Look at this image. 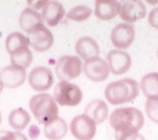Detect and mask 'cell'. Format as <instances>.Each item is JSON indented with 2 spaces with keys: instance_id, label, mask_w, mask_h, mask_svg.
Returning a JSON list of instances; mask_svg holds the SVG:
<instances>
[{
  "instance_id": "cell-24",
  "label": "cell",
  "mask_w": 158,
  "mask_h": 140,
  "mask_svg": "<svg viewBox=\"0 0 158 140\" xmlns=\"http://www.w3.org/2000/svg\"><path fill=\"white\" fill-rule=\"evenodd\" d=\"M92 13V10L87 6H77L70 9L68 13H67V18L69 20L76 21V22H81L85 20L89 19Z\"/></svg>"
},
{
  "instance_id": "cell-22",
  "label": "cell",
  "mask_w": 158,
  "mask_h": 140,
  "mask_svg": "<svg viewBox=\"0 0 158 140\" xmlns=\"http://www.w3.org/2000/svg\"><path fill=\"white\" fill-rule=\"evenodd\" d=\"M30 121H31L30 114L25 111L24 108H21V107L13 110V111L9 114V117H8L9 125L11 126L13 129H15V130H18V131L23 130L24 128H27Z\"/></svg>"
},
{
  "instance_id": "cell-23",
  "label": "cell",
  "mask_w": 158,
  "mask_h": 140,
  "mask_svg": "<svg viewBox=\"0 0 158 140\" xmlns=\"http://www.w3.org/2000/svg\"><path fill=\"white\" fill-rule=\"evenodd\" d=\"M10 60H11V65L12 66L20 67L22 69H27L30 67V65L32 64L33 60V54L30 50V48H25L21 52L17 53V54L10 56Z\"/></svg>"
},
{
  "instance_id": "cell-19",
  "label": "cell",
  "mask_w": 158,
  "mask_h": 140,
  "mask_svg": "<svg viewBox=\"0 0 158 140\" xmlns=\"http://www.w3.org/2000/svg\"><path fill=\"white\" fill-rule=\"evenodd\" d=\"M94 14L98 19L108 21L115 18L120 12V2L118 1H97L94 5Z\"/></svg>"
},
{
  "instance_id": "cell-21",
  "label": "cell",
  "mask_w": 158,
  "mask_h": 140,
  "mask_svg": "<svg viewBox=\"0 0 158 140\" xmlns=\"http://www.w3.org/2000/svg\"><path fill=\"white\" fill-rule=\"evenodd\" d=\"M141 90L147 100H158V72H149L141 80Z\"/></svg>"
},
{
  "instance_id": "cell-10",
  "label": "cell",
  "mask_w": 158,
  "mask_h": 140,
  "mask_svg": "<svg viewBox=\"0 0 158 140\" xmlns=\"http://www.w3.org/2000/svg\"><path fill=\"white\" fill-rule=\"evenodd\" d=\"M106 62L110 68V72L120 76L130 70L132 65V58L127 53L123 50L113 49V50H110L106 55Z\"/></svg>"
},
{
  "instance_id": "cell-20",
  "label": "cell",
  "mask_w": 158,
  "mask_h": 140,
  "mask_svg": "<svg viewBox=\"0 0 158 140\" xmlns=\"http://www.w3.org/2000/svg\"><path fill=\"white\" fill-rule=\"evenodd\" d=\"M30 46V39L22 33L13 32L8 35L6 39V48L7 52L9 53L10 56L21 52L23 49L29 48Z\"/></svg>"
},
{
  "instance_id": "cell-11",
  "label": "cell",
  "mask_w": 158,
  "mask_h": 140,
  "mask_svg": "<svg viewBox=\"0 0 158 140\" xmlns=\"http://www.w3.org/2000/svg\"><path fill=\"white\" fill-rule=\"evenodd\" d=\"M135 38V30L128 23H118L111 32V42L120 50L131 46Z\"/></svg>"
},
{
  "instance_id": "cell-25",
  "label": "cell",
  "mask_w": 158,
  "mask_h": 140,
  "mask_svg": "<svg viewBox=\"0 0 158 140\" xmlns=\"http://www.w3.org/2000/svg\"><path fill=\"white\" fill-rule=\"evenodd\" d=\"M145 111L148 118L153 123L158 124V100H147L145 104Z\"/></svg>"
},
{
  "instance_id": "cell-28",
  "label": "cell",
  "mask_w": 158,
  "mask_h": 140,
  "mask_svg": "<svg viewBox=\"0 0 158 140\" xmlns=\"http://www.w3.org/2000/svg\"><path fill=\"white\" fill-rule=\"evenodd\" d=\"M148 24L152 27L158 30V7L153 9L148 15Z\"/></svg>"
},
{
  "instance_id": "cell-17",
  "label": "cell",
  "mask_w": 158,
  "mask_h": 140,
  "mask_svg": "<svg viewBox=\"0 0 158 140\" xmlns=\"http://www.w3.org/2000/svg\"><path fill=\"white\" fill-rule=\"evenodd\" d=\"M67 131V123L64 118L58 116L44 125V135L49 140H62L66 136Z\"/></svg>"
},
{
  "instance_id": "cell-5",
  "label": "cell",
  "mask_w": 158,
  "mask_h": 140,
  "mask_svg": "<svg viewBox=\"0 0 158 140\" xmlns=\"http://www.w3.org/2000/svg\"><path fill=\"white\" fill-rule=\"evenodd\" d=\"M55 71L60 81H68L77 79L81 74L84 71V65L78 56L65 55L57 60Z\"/></svg>"
},
{
  "instance_id": "cell-12",
  "label": "cell",
  "mask_w": 158,
  "mask_h": 140,
  "mask_svg": "<svg viewBox=\"0 0 158 140\" xmlns=\"http://www.w3.org/2000/svg\"><path fill=\"white\" fill-rule=\"evenodd\" d=\"M27 80L25 69L17 66H8L0 71V81L8 89H15L21 86Z\"/></svg>"
},
{
  "instance_id": "cell-14",
  "label": "cell",
  "mask_w": 158,
  "mask_h": 140,
  "mask_svg": "<svg viewBox=\"0 0 158 140\" xmlns=\"http://www.w3.org/2000/svg\"><path fill=\"white\" fill-rule=\"evenodd\" d=\"M30 46L36 52H46L54 44V36L46 26H43L29 36Z\"/></svg>"
},
{
  "instance_id": "cell-13",
  "label": "cell",
  "mask_w": 158,
  "mask_h": 140,
  "mask_svg": "<svg viewBox=\"0 0 158 140\" xmlns=\"http://www.w3.org/2000/svg\"><path fill=\"white\" fill-rule=\"evenodd\" d=\"M19 25L27 34H33L44 26L42 14L32 8H27L22 11L19 18Z\"/></svg>"
},
{
  "instance_id": "cell-31",
  "label": "cell",
  "mask_w": 158,
  "mask_h": 140,
  "mask_svg": "<svg viewBox=\"0 0 158 140\" xmlns=\"http://www.w3.org/2000/svg\"><path fill=\"white\" fill-rule=\"evenodd\" d=\"M2 123V116H1V113H0V124Z\"/></svg>"
},
{
  "instance_id": "cell-18",
  "label": "cell",
  "mask_w": 158,
  "mask_h": 140,
  "mask_svg": "<svg viewBox=\"0 0 158 140\" xmlns=\"http://www.w3.org/2000/svg\"><path fill=\"white\" fill-rule=\"evenodd\" d=\"M85 114L91 118L96 124H101L108 117V105L102 100H94L86 106Z\"/></svg>"
},
{
  "instance_id": "cell-15",
  "label": "cell",
  "mask_w": 158,
  "mask_h": 140,
  "mask_svg": "<svg viewBox=\"0 0 158 140\" xmlns=\"http://www.w3.org/2000/svg\"><path fill=\"white\" fill-rule=\"evenodd\" d=\"M65 15L64 6L59 1H47L42 9L43 21L48 26H56Z\"/></svg>"
},
{
  "instance_id": "cell-29",
  "label": "cell",
  "mask_w": 158,
  "mask_h": 140,
  "mask_svg": "<svg viewBox=\"0 0 158 140\" xmlns=\"http://www.w3.org/2000/svg\"><path fill=\"white\" fill-rule=\"evenodd\" d=\"M46 2H47L46 0H44V1H43V0H42V1H37V2H32V1H30L29 5L33 6L32 9L36 10V9H43V8H44V6L46 5Z\"/></svg>"
},
{
  "instance_id": "cell-3",
  "label": "cell",
  "mask_w": 158,
  "mask_h": 140,
  "mask_svg": "<svg viewBox=\"0 0 158 140\" xmlns=\"http://www.w3.org/2000/svg\"><path fill=\"white\" fill-rule=\"evenodd\" d=\"M31 112L39 123L47 124L58 115V106L54 96L48 93H40L33 95L29 102Z\"/></svg>"
},
{
  "instance_id": "cell-27",
  "label": "cell",
  "mask_w": 158,
  "mask_h": 140,
  "mask_svg": "<svg viewBox=\"0 0 158 140\" xmlns=\"http://www.w3.org/2000/svg\"><path fill=\"white\" fill-rule=\"evenodd\" d=\"M116 140H145L138 131H121L115 133Z\"/></svg>"
},
{
  "instance_id": "cell-16",
  "label": "cell",
  "mask_w": 158,
  "mask_h": 140,
  "mask_svg": "<svg viewBox=\"0 0 158 140\" xmlns=\"http://www.w3.org/2000/svg\"><path fill=\"white\" fill-rule=\"evenodd\" d=\"M76 53L79 58H82L85 60L99 57L100 48L98 43L92 37L84 36L77 41L76 43Z\"/></svg>"
},
{
  "instance_id": "cell-26",
  "label": "cell",
  "mask_w": 158,
  "mask_h": 140,
  "mask_svg": "<svg viewBox=\"0 0 158 140\" xmlns=\"http://www.w3.org/2000/svg\"><path fill=\"white\" fill-rule=\"evenodd\" d=\"M0 140H29L21 131L0 130Z\"/></svg>"
},
{
  "instance_id": "cell-7",
  "label": "cell",
  "mask_w": 158,
  "mask_h": 140,
  "mask_svg": "<svg viewBox=\"0 0 158 140\" xmlns=\"http://www.w3.org/2000/svg\"><path fill=\"white\" fill-rule=\"evenodd\" d=\"M27 80L33 90L44 92L52 88L54 83V76L52 70H49L46 67H35L31 70Z\"/></svg>"
},
{
  "instance_id": "cell-6",
  "label": "cell",
  "mask_w": 158,
  "mask_h": 140,
  "mask_svg": "<svg viewBox=\"0 0 158 140\" xmlns=\"http://www.w3.org/2000/svg\"><path fill=\"white\" fill-rule=\"evenodd\" d=\"M70 133L78 140H91L96 136L97 124L86 114L78 115L70 123Z\"/></svg>"
},
{
  "instance_id": "cell-32",
  "label": "cell",
  "mask_w": 158,
  "mask_h": 140,
  "mask_svg": "<svg viewBox=\"0 0 158 140\" xmlns=\"http://www.w3.org/2000/svg\"><path fill=\"white\" fill-rule=\"evenodd\" d=\"M157 57H158V52H157Z\"/></svg>"
},
{
  "instance_id": "cell-4",
  "label": "cell",
  "mask_w": 158,
  "mask_h": 140,
  "mask_svg": "<svg viewBox=\"0 0 158 140\" xmlns=\"http://www.w3.org/2000/svg\"><path fill=\"white\" fill-rule=\"evenodd\" d=\"M54 98L62 106H77L82 101V91L68 81H59L54 88Z\"/></svg>"
},
{
  "instance_id": "cell-2",
  "label": "cell",
  "mask_w": 158,
  "mask_h": 140,
  "mask_svg": "<svg viewBox=\"0 0 158 140\" xmlns=\"http://www.w3.org/2000/svg\"><path fill=\"white\" fill-rule=\"evenodd\" d=\"M144 115L136 107L116 108L110 115V125L115 133L138 131L144 126Z\"/></svg>"
},
{
  "instance_id": "cell-8",
  "label": "cell",
  "mask_w": 158,
  "mask_h": 140,
  "mask_svg": "<svg viewBox=\"0 0 158 140\" xmlns=\"http://www.w3.org/2000/svg\"><path fill=\"white\" fill-rule=\"evenodd\" d=\"M118 14L128 24L137 22L146 17V7L139 0H123L120 2Z\"/></svg>"
},
{
  "instance_id": "cell-9",
  "label": "cell",
  "mask_w": 158,
  "mask_h": 140,
  "mask_svg": "<svg viewBox=\"0 0 158 140\" xmlns=\"http://www.w3.org/2000/svg\"><path fill=\"white\" fill-rule=\"evenodd\" d=\"M84 72L89 80L94 82H102L110 74V68L106 60L100 57H94L85 62Z\"/></svg>"
},
{
  "instance_id": "cell-1",
  "label": "cell",
  "mask_w": 158,
  "mask_h": 140,
  "mask_svg": "<svg viewBox=\"0 0 158 140\" xmlns=\"http://www.w3.org/2000/svg\"><path fill=\"white\" fill-rule=\"evenodd\" d=\"M139 89L137 81L126 78L109 83L104 90V96L112 105H121L135 100L139 94Z\"/></svg>"
},
{
  "instance_id": "cell-30",
  "label": "cell",
  "mask_w": 158,
  "mask_h": 140,
  "mask_svg": "<svg viewBox=\"0 0 158 140\" xmlns=\"http://www.w3.org/2000/svg\"><path fill=\"white\" fill-rule=\"evenodd\" d=\"M5 88V86H3V84H2V82L0 81V94H1V92H2V89Z\"/></svg>"
}]
</instances>
